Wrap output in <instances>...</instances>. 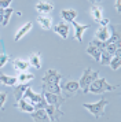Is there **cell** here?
<instances>
[{"instance_id": "obj_31", "label": "cell", "mask_w": 121, "mask_h": 122, "mask_svg": "<svg viewBox=\"0 0 121 122\" xmlns=\"http://www.w3.org/2000/svg\"><path fill=\"white\" fill-rule=\"evenodd\" d=\"M91 44L95 45V47H98L99 50H102V51L104 50V43H103V41H99V40L95 39V40H92V41H91Z\"/></svg>"}, {"instance_id": "obj_29", "label": "cell", "mask_w": 121, "mask_h": 122, "mask_svg": "<svg viewBox=\"0 0 121 122\" xmlns=\"http://www.w3.org/2000/svg\"><path fill=\"white\" fill-rule=\"evenodd\" d=\"M110 59H111V55H109L106 51H102V54H100V59H99V63H102V65H109L110 63Z\"/></svg>"}, {"instance_id": "obj_27", "label": "cell", "mask_w": 121, "mask_h": 122, "mask_svg": "<svg viewBox=\"0 0 121 122\" xmlns=\"http://www.w3.org/2000/svg\"><path fill=\"white\" fill-rule=\"evenodd\" d=\"M29 85L28 84H18V86H16V89H15V99L16 100H19L23 96V92H25V89L28 88Z\"/></svg>"}, {"instance_id": "obj_4", "label": "cell", "mask_w": 121, "mask_h": 122, "mask_svg": "<svg viewBox=\"0 0 121 122\" xmlns=\"http://www.w3.org/2000/svg\"><path fill=\"white\" fill-rule=\"evenodd\" d=\"M96 78H98V71H94L91 69H87L85 71L82 73L80 81H77V82H78V86L82 89V92H84V93H88V86H89Z\"/></svg>"}, {"instance_id": "obj_19", "label": "cell", "mask_w": 121, "mask_h": 122, "mask_svg": "<svg viewBox=\"0 0 121 122\" xmlns=\"http://www.w3.org/2000/svg\"><path fill=\"white\" fill-rule=\"evenodd\" d=\"M16 82H18L16 77H12V76H7V74L0 73V84L7 85V86H15Z\"/></svg>"}, {"instance_id": "obj_13", "label": "cell", "mask_w": 121, "mask_h": 122, "mask_svg": "<svg viewBox=\"0 0 121 122\" xmlns=\"http://www.w3.org/2000/svg\"><path fill=\"white\" fill-rule=\"evenodd\" d=\"M110 37V30L107 26H100V28L96 30V33H95V39L99 40V41H106V40Z\"/></svg>"}, {"instance_id": "obj_34", "label": "cell", "mask_w": 121, "mask_h": 122, "mask_svg": "<svg viewBox=\"0 0 121 122\" xmlns=\"http://www.w3.org/2000/svg\"><path fill=\"white\" fill-rule=\"evenodd\" d=\"M116 10L118 12L121 11V0H117V1H116Z\"/></svg>"}, {"instance_id": "obj_12", "label": "cell", "mask_w": 121, "mask_h": 122, "mask_svg": "<svg viewBox=\"0 0 121 122\" xmlns=\"http://www.w3.org/2000/svg\"><path fill=\"white\" fill-rule=\"evenodd\" d=\"M32 26H33V23L30 22V21H29L28 23H25V25H22L21 28L18 29V32L15 33V36H14V40H15V41H19L25 34H28V32L32 29Z\"/></svg>"}, {"instance_id": "obj_6", "label": "cell", "mask_w": 121, "mask_h": 122, "mask_svg": "<svg viewBox=\"0 0 121 122\" xmlns=\"http://www.w3.org/2000/svg\"><path fill=\"white\" fill-rule=\"evenodd\" d=\"M43 97L44 100L47 102V104H51V106H55V107H59L62 103H63V97L60 95H56V93H50V92H44L43 91Z\"/></svg>"}, {"instance_id": "obj_20", "label": "cell", "mask_w": 121, "mask_h": 122, "mask_svg": "<svg viewBox=\"0 0 121 122\" xmlns=\"http://www.w3.org/2000/svg\"><path fill=\"white\" fill-rule=\"evenodd\" d=\"M87 54L89 56H92L96 62H99V59H100V54H102V50H99L98 47H95V45H92L91 43H89V45H88V48H87Z\"/></svg>"}, {"instance_id": "obj_10", "label": "cell", "mask_w": 121, "mask_h": 122, "mask_svg": "<svg viewBox=\"0 0 121 122\" xmlns=\"http://www.w3.org/2000/svg\"><path fill=\"white\" fill-rule=\"evenodd\" d=\"M44 110H45V112L48 114V117H50V119H51V122L55 121V119H58V118L62 115V111L59 110V107H55V106L47 104L45 107H44Z\"/></svg>"}, {"instance_id": "obj_18", "label": "cell", "mask_w": 121, "mask_h": 122, "mask_svg": "<svg viewBox=\"0 0 121 122\" xmlns=\"http://www.w3.org/2000/svg\"><path fill=\"white\" fill-rule=\"evenodd\" d=\"M37 22L44 30H48V29H51V26H52V18L48 17V15H38Z\"/></svg>"}, {"instance_id": "obj_21", "label": "cell", "mask_w": 121, "mask_h": 122, "mask_svg": "<svg viewBox=\"0 0 121 122\" xmlns=\"http://www.w3.org/2000/svg\"><path fill=\"white\" fill-rule=\"evenodd\" d=\"M36 10L38 12H51L54 10V6L48 1H38L36 4Z\"/></svg>"}, {"instance_id": "obj_32", "label": "cell", "mask_w": 121, "mask_h": 122, "mask_svg": "<svg viewBox=\"0 0 121 122\" xmlns=\"http://www.w3.org/2000/svg\"><path fill=\"white\" fill-rule=\"evenodd\" d=\"M11 3H12V0H0V8L1 10H6V8L10 7Z\"/></svg>"}, {"instance_id": "obj_15", "label": "cell", "mask_w": 121, "mask_h": 122, "mask_svg": "<svg viewBox=\"0 0 121 122\" xmlns=\"http://www.w3.org/2000/svg\"><path fill=\"white\" fill-rule=\"evenodd\" d=\"M78 89H80V86H78V82L77 81H67V82L65 84V86H63V91H65L66 95H74L78 92Z\"/></svg>"}, {"instance_id": "obj_26", "label": "cell", "mask_w": 121, "mask_h": 122, "mask_svg": "<svg viewBox=\"0 0 121 122\" xmlns=\"http://www.w3.org/2000/svg\"><path fill=\"white\" fill-rule=\"evenodd\" d=\"M91 14H92V18L96 21V22H100V21L103 19V12H102V10H100L98 6H92Z\"/></svg>"}, {"instance_id": "obj_5", "label": "cell", "mask_w": 121, "mask_h": 122, "mask_svg": "<svg viewBox=\"0 0 121 122\" xmlns=\"http://www.w3.org/2000/svg\"><path fill=\"white\" fill-rule=\"evenodd\" d=\"M60 80H62V74L54 69H50L45 71L41 81H43V84H59Z\"/></svg>"}, {"instance_id": "obj_33", "label": "cell", "mask_w": 121, "mask_h": 122, "mask_svg": "<svg viewBox=\"0 0 121 122\" xmlns=\"http://www.w3.org/2000/svg\"><path fill=\"white\" fill-rule=\"evenodd\" d=\"M6 102H7V93L0 92V108H3V107H4Z\"/></svg>"}, {"instance_id": "obj_8", "label": "cell", "mask_w": 121, "mask_h": 122, "mask_svg": "<svg viewBox=\"0 0 121 122\" xmlns=\"http://www.w3.org/2000/svg\"><path fill=\"white\" fill-rule=\"evenodd\" d=\"M70 23L74 26V37H76V40L78 43H81L82 34H84V32L89 28V25H80V23H77L76 21H73V22H70Z\"/></svg>"}, {"instance_id": "obj_24", "label": "cell", "mask_w": 121, "mask_h": 122, "mask_svg": "<svg viewBox=\"0 0 121 122\" xmlns=\"http://www.w3.org/2000/svg\"><path fill=\"white\" fill-rule=\"evenodd\" d=\"M29 65L33 66L34 69H40L41 67V62H40V54H32L29 58Z\"/></svg>"}, {"instance_id": "obj_37", "label": "cell", "mask_w": 121, "mask_h": 122, "mask_svg": "<svg viewBox=\"0 0 121 122\" xmlns=\"http://www.w3.org/2000/svg\"><path fill=\"white\" fill-rule=\"evenodd\" d=\"M0 12H1V8H0Z\"/></svg>"}, {"instance_id": "obj_22", "label": "cell", "mask_w": 121, "mask_h": 122, "mask_svg": "<svg viewBox=\"0 0 121 122\" xmlns=\"http://www.w3.org/2000/svg\"><path fill=\"white\" fill-rule=\"evenodd\" d=\"M43 91L50 93L60 95V85L59 84H43Z\"/></svg>"}, {"instance_id": "obj_3", "label": "cell", "mask_w": 121, "mask_h": 122, "mask_svg": "<svg viewBox=\"0 0 121 122\" xmlns=\"http://www.w3.org/2000/svg\"><path fill=\"white\" fill-rule=\"evenodd\" d=\"M107 104H109V100L102 97V99L99 100V102H96V103H84L82 107L87 108L95 118H100V117L104 115V108H106Z\"/></svg>"}, {"instance_id": "obj_36", "label": "cell", "mask_w": 121, "mask_h": 122, "mask_svg": "<svg viewBox=\"0 0 121 122\" xmlns=\"http://www.w3.org/2000/svg\"><path fill=\"white\" fill-rule=\"evenodd\" d=\"M92 4H95V3H100V1H103V0H89Z\"/></svg>"}, {"instance_id": "obj_1", "label": "cell", "mask_w": 121, "mask_h": 122, "mask_svg": "<svg viewBox=\"0 0 121 122\" xmlns=\"http://www.w3.org/2000/svg\"><path fill=\"white\" fill-rule=\"evenodd\" d=\"M120 86L118 85H111L109 84L104 78H96L95 81H94L89 86H88V92H91V93H104V92H111V91H116V89H118Z\"/></svg>"}, {"instance_id": "obj_28", "label": "cell", "mask_w": 121, "mask_h": 122, "mask_svg": "<svg viewBox=\"0 0 121 122\" xmlns=\"http://www.w3.org/2000/svg\"><path fill=\"white\" fill-rule=\"evenodd\" d=\"M110 43H120V33L118 32L116 33V30H113V33L110 34V37L104 41V45L110 44Z\"/></svg>"}, {"instance_id": "obj_11", "label": "cell", "mask_w": 121, "mask_h": 122, "mask_svg": "<svg viewBox=\"0 0 121 122\" xmlns=\"http://www.w3.org/2000/svg\"><path fill=\"white\" fill-rule=\"evenodd\" d=\"M15 107L18 108V110H21L22 112H29V114L36 110V108H34V107H33V106L25 99V97H21V99L18 100V104H16Z\"/></svg>"}, {"instance_id": "obj_35", "label": "cell", "mask_w": 121, "mask_h": 122, "mask_svg": "<svg viewBox=\"0 0 121 122\" xmlns=\"http://www.w3.org/2000/svg\"><path fill=\"white\" fill-rule=\"evenodd\" d=\"M99 23H100V26H107V25H109V19H106V18H104V19H102Z\"/></svg>"}, {"instance_id": "obj_2", "label": "cell", "mask_w": 121, "mask_h": 122, "mask_svg": "<svg viewBox=\"0 0 121 122\" xmlns=\"http://www.w3.org/2000/svg\"><path fill=\"white\" fill-rule=\"evenodd\" d=\"M22 97H25L34 108H44V107L47 106V102L44 100L43 95H38V93H36V92H33L30 86H28V88L25 89Z\"/></svg>"}, {"instance_id": "obj_30", "label": "cell", "mask_w": 121, "mask_h": 122, "mask_svg": "<svg viewBox=\"0 0 121 122\" xmlns=\"http://www.w3.org/2000/svg\"><path fill=\"white\" fill-rule=\"evenodd\" d=\"M8 59H10V56L7 55V54H4V52H1L0 54V69L1 67H4L7 63H8Z\"/></svg>"}, {"instance_id": "obj_9", "label": "cell", "mask_w": 121, "mask_h": 122, "mask_svg": "<svg viewBox=\"0 0 121 122\" xmlns=\"http://www.w3.org/2000/svg\"><path fill=\"white\" fill-rule=\"evenodd\" d=\"M54 32L58 34V36H60V39L66 40L67 36H69V26H67V23H65V22H59L54 26Z\"/></svg>"}, {"instance_id": "obj_16", "label": "cell", "mask_w": 121, "mask_h": 122, "mask_svg": "<svg viewBox=\"0 0 121 122\" xmlns=\"http://www.w3.org/2000/svg\"><path fill=\"white\" fill-rule=\"evenodd\" d=\"M12 66H14V69L15 70H18V71H26L28 69H29V62L28 61H23V59H19V58H16V59H14V62H12Z\"/></svg>"}, {"instance_id": "obj_25", "label": "cell", "mask_w": 121, "mask_h": 122, "mask_svg": "<svg viewBox=\"0 0 121 122\" xmlns=\"http://www.w3.org/2000/svg\"><path fill=\"white\" fill-rule=\"evenodd\" d=\"M109 66L111 67V70H118L121 67V55H114L111 56V59H110V63Z\"/></svg>"}, {"instance_id": "obj_23", "label": "cell", "mask_w": 121, "mask_h": 122, "mask_svg": "<svg viewBox=\"0 0 121 122\" xmlns=\"http://www.w3.org/2000/svg\"><path fill=\"white\" fill-rule=\"evenodd\" d=\"M16 80H18V84H28L29 81H32V80H34V74H32V73H21L18 77H16Z\"/></svg>"}, {"instance_id": "obj_17", "label": "cell", "mask_w": 121, "mask_h": 122, "mask_svg": "<svg viewBox=\"0 0 121 122\" xmlns=\"http://www.w3.org/2000/svg\"><path fill=\"white\" fill-rule=\"evenodd\" d=\"M12 12H14V10L11 7L6 8V10H1V12H0V23L3 26H7L10 23V17L12 15Z\"/></svg>"}, {"instance_id": "obj_7", "label": "cell", "mask_w": 121, "mask_h": 122, "mask_svg": "<svg viewBox=\"0 0 121 122\" xmlns=\"http://www.w3.org/2000/svg\"><path fill=\"white\" fill-rule=\"evenodd\" d=\"M30 115L34 122H51L48 114L45 112L44 108H36L33 112H30Z\"/></svg>"}, {"instance_id": "obj_14", "label": "cell", "mask_w": 121, "mask_h": 122, "mask_svg": "<svg viewBox=\"0 0 121 122\" xmlns=\"http://www.w3.org/2000/svg\"><path fill=\"white\" fill-rule=\"evenodd\" d=\"M60 17L65 19L66 22H73L77 18V11L72 10V8H66V10H60Z\"/></svg>"}]
</instances>
